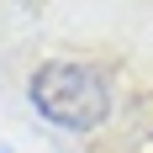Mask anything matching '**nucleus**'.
Segmentation results:
<instances>
[{"instance_id":"f257e3e1","label":"nucleus","mask_w":153,"mask_h":153,"mask_svg":"<svg viewBox=\"0 0 153 153\" xmlns=\"http://www.w3.org/2000/svg\"><path fill=\"white\" fill-rule=\"evenodd\" d=\"M32 106L63 132H90L111 111V85L85 58H53L32 74Z\"/></svg>"},{"instance_id":"f03ea898","label":"nucleus","mask_w":153,"mask_h":153,"mask_svg":"<svg viewBox=\"0 0 153 153\" xmlns=\"http://www.w3.org/2000/svg\"><path fill=\"white\" fill-rule=\"evenodd\" d=\"M0 153H16V148H5V143H0Z\"/></svg>"}]
</instances>
